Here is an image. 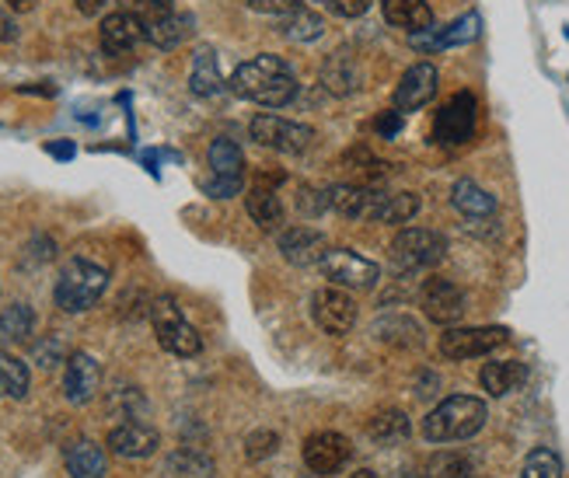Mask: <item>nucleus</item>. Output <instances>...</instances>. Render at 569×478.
<instances>
[{
  "instance_id": "1",
  "label": "nucleus",
  "mask_w": 569,
  "mask_h": 478,
  "mask_svg": "<svg viewBox=\"0 0 569 478\" xmlns=\"http://www.w3.org/2000/svg\"><path fill=\"white\" fill-rule=\"evenodd\" d=\"M228 88L238 98H244V102H256L262 109H283V106L293 102L297 91H301L293 67L283 57H273V53H262V57L244 60L231 73Z\"/></svg>"
},
{
  "instance_id": "2",
  "label": "nucleus",
  "mask_w": 569,
  "mask_h": 478,
  "mask_svg": "<svg viewBox=\"0 0 569 478\" xmlns=\"http://www.w3.org/2000/svg\"><path fill=\"white\" fill-rule=\"evenodd\" d=\"M489 419L486 401L476 395H451L423 419V437L430 444H458L472 440Z\"/></svg>"
},
{
  "instance_id": "3",
  "label": "nucleus",
  "mask_w": 569,
  "mask_h": 478,
  "mask_svg": "<svg viewBox=\"0 0 569 478\" xmlns=\"http://www.w3.org/2000/svg\"><path fill=\"white\" fill-rule=\"evenodd\" d=\"M106 287H109V269L102 262L73 256L57 276V287H53L57 308L67 315H84L102 300Z\"/></svg>"
},
{
  "instance_id": "4",
  "label": "nucleus",
  "mask_w": 569,
  "mask_h": 478,
  "mask_svg": "<svg viewBox=\"0 0 569 478\" xmlns=\"http://www.w3.org/2000/svg\"><path fill=\"white\" fill-rule=\"evenodd\" d=\"M448 256V238L430 228H402L391 241V262L399 272L433 269Z\"/></svg>"
},
{
  "instance_id": "5",
  "label": "nucleus",
  "mask_w": 569,
  "mask_h": 478,
  "mask_svg": "<svg viewBox=\"0 0 569 478\" xmlns=\"http://www.w3.org/2000/svg\"><path fill=\"white\" fill-rule=\"evenodd\" d=\"M151 321H154V332H158V342H161L164 353L189 360V357H196L203 349L200 332H196L192 325L182 318L179 305L171 297H158L154 300V305H151Z\"/></svg>"
},
{
  "instance_id": "6",
  "label": "nucleus",
  "mask_w": 569,
  "mask_h": 478,
  "mask_svg": "<svg viewBox=\"0 0 569 478\" xmlns=\"http://www.w3.org/2000/svg\"><path fill=\"white\" fill-rule=\"evenodd\" d=\"M321 276L342 290H375L381 283V266L370 262L350 248H329L318 262Z\"/></svg>"
},
{
  "instance_id": "7",
  "label": "nucleus",
  "mask_w": 569,
  "mask_h": 478,
  "mask_svg": "<svg viewBox=\"0 0 569 478\" xmlns=\"http://www.w3.org/2000/svg\"><path fill=\"white\" fill-rule=\"evenodd\" d=\"M249 133L259 147H269V150H280V155H305L315 143V130L305 122H290L283 116H273V112H259L252 122H249Z\"/></svg>"
},
{
  "instance_id": "8",
  "label": "nucleus",
  "mask_w": 569,
  "mask_h": 478,
  "mask_svg": "<svg viewBox=\"0 0 569 478\" xmlns=\"http://www.w3.org/2000/svg\"><path fill=\"white\" fill-rule=\"evenodd\" d=\"M479 126V102L472 91H458L433 119V140L440 147H461L476 137Z\"/></svg>"
},
{
  "instance_id": "9",
  "label": "nucleus",
  "mask_w": 569,
  "mask_h": 478,
  "mask_svg": "<svg viewBox=\"0 0 569 478\" xmlns=\"http://www.w3.org/2000/svg\"><path fill=\"white\" fill-rule=\"evenodd\" d=\"M357 300L350 297V290L342 287H321L311 293V318L321 332L329 336H350L357 325Z\"/></svg>"
},
{
  "instance_id": "10",
  "label": "nucleus",
  "mask_w": 569,
  "mask_h": 478,
  "mask_svg": "<svg viewBox=\"0 0 569 478\" xmlns=\"http://www.w3.org/2000/svg\"><path fill=\"white\" fill-rule=\"evenodd\" d=\"M510 339L500 325H476V329H448L440 336V353L448 360H476L489 357L492 349H500Z\"/></svg>"
},
{
  "instance_id": "11",
  "label": "nucleus",
  "mask_w": 569,
  "mask_h": 478,
  "mask_svg": "<svg viewBox=\"0 0 569 478\" xmlns=\"http://www.w3.org/2000/svg\"><path fill=\"white\" fill-rule=\"evenodd\" d=\"M301 458H305V465H308L311 475L329 478V475H339L346 465H350V458H353V444L346 440L342 434L321 430V434H311V437L305 440Z\"/></svg>"
},
{
  "instance_id": "12",
  "label": "nucleus",
  "mask_w": 569,
  "mask_h": 478,
  "mask_svg": "<svg viewBox=\"0 0 569 478\" xmlns=\"http://www.w3.org/2000/svg\"><path fill=\"white\" fill-rule=\"evenodd\" d=\"M419 308H423V315L437 325H455L468 311V297L458 283L433 276V280H427L423 290H419Z\"/></svg>"
},
{
  "instance_id": "13",
  "label": "nucleus",
  "mask_w": 569,
  "mask_h": 478,
  "mask_svg": "<svg viewBox=\"0 0 569 478\" xmlns=\"http://www.w3.org/2000/svg\"><path fill=\"white\" fill-rule=\"evenodd\" d=\"M332 196V210L346 220H370L378 223L381 203H385V189L381 186H360V182H339L329 189Z\"/></svg>"
},
{
  "instance_id": "14",
  "label": "nucleus",
  "mask_w": 569,
  "mask_h": 478,
  "mask_svg": "<svg viewBox=\"0 0 569 478\" xmlns=\"http://www.w3.org/2000/svg\"><path fill=\"white\" fill-rule=\"evenodd\" d=\"M437 84H440V73H437L433 63H412L402 73L399 88H395V109H399L402 116L419 112L437 98Z\"/></svg>"
},
{
  "instance_id": "15",
  "label": "nucleus",
  "mask_w": 569,
  "mask_h": 478,
  "mask_svg": "<svg viewBox=\"0 0 569 478\" xmlns=\"http://www.w3.org/2000/svg\"><path fill=\"white\" fill-rule=\"evenodd\" d=\"M479 29H482V18L479 14H461L458 21L443 24V29H423V32H412L409 42L419 53H440V49H451V46H468L479 39Z\"/></svg>"
},
{
  "instance_id": "16",
  "label": "nucleus",
  "mask_w": 569,
  "mask_h": 478,
  "mask_svg": "<svg viewBox=\"0 0 569 478\" xmlns=\"http://www.w3.org/2000/svg\"><path fill=\"white\" fill-rule=\"evenodd\" d=\"M98 385H102V367H98V360L84 353V349L70 353L67 370H63V398L70 406H88L98 395Z\"/></svg>"
},
{
  "instance_id": "17",
  "label": "nucleus",
  "mask_w": 569,
  "mask_h": 478,
  "mask_svg": "<svg viewBox=\"0 0 569 478\" xmlns=\"http://www.w3.org/2000/svg\"><path fill=\"white\" fill-rule=\"evenodd\" d=\"M106 444H109L112 455L140 461V458H151V455H154V450L161 447V437H158V430H151V426H147V422H140V419H127V422L112 426Z\"/></svg>"
},
{
  "instance_id": "18",
  "label": "nucleus",
  "mask_w": 569,
  "mask_h": 478,
  "mask_svg": "<svg viewBox=\"0 0 569 478\" xmlns=\"http://www.w3.org/2000/svg\"><path fill=\"white\" fill-rule=\"evenodd\" d=\"M329 251L326 245V235L315 231V228H305V223H297V228H287L280 231V256L290 262V266H318L321 256Z\"/></svg>"
},
{
  "instance_id": "19",
  "label": "nucleus",
  "mask_w": 569,
  "mask_h": 478,
  "mask_svg": "<svg viewBox=\"0 0 569 478\" xmlns=\"http://www.w3.org/2000/svg\"><path fill=\"white\" fill-rule=\"evenodd\" d=\"M98 39H102V49L109 57H122L130 49L147 39L143 36V21L133 11H112L102 18V29H98Z\"/></svg>"
},
{
  "instance_id": "20",
  "label": "nucleus",
  "mask_w": 569,
  "mask_h": 478,
  "mask_svg": "<svg viewBox=\"0 0 569 478\" xmlns=\"http://www.w3.org/2000/svg\"><path fill=\"white\" fill-rule=\"evenodd\" d=\"M363 84V70L357 63V57H350L346 49H336V53L321 63V88L336 98H350L353 91H360Z\"/></svg>"
},
{
  "instance_id": "21",
  "label": "nucleus",
  "mask_w": 569,
  "mask_h": 478,
  "mask_svg": "<svg viewBox=\"0 0 569 478\" xmlns=\"http://www.w3.org/2000/svg\"><path fill=\"white\" fill-rule=\"evenodd\" d=\"M63 465L70 478H106L109 458L106 447H98L94 440H73L63 447Z\"/></svg>"
},
{
  "instance_id": "22",
  "label": "nucleus",
  "mask_w": 569,
  "mask_h": 478,
  "mask_svg": "<svg viewBox=\"0 0 569 478\" xmlns=\"http://www.w3.org/2000/svg\"><path fill=\"white\" fill-rule=\"evenodd\" d=\"M370 336H375L378 342H385V346H399V349L423 346V329H419L409 315H399V311L378 315L375 325H370Z\"/></svg>"
},
{
  "instance_id": "23",
  "label": "nucleus",
  "mask_w": 569,
  "mask_h": 478,
  "mask_svg": "<svg viewBox=\"0 0 569 478\" xmlns=\"http://www.w3.org/2000/svg\"><path fill=\"white\" fill-rule=\"evenodd\" d=\"M143 36H147V42L158 46V49H179L192 36V18L189 14H179L176 8H171L161 18L147 21L143 24Z\"/></svg>"
},
{
  "instance_id": "24",
  "label": "nucleus",
  "mask_w": 569,
  "mask_h": 478,
  "mask_svg": "<svg viewBox=\"0 0 569 478\" xmlns=\"http://www.w3.org/2000/svg\"><path fill=\"white\" fill-rule=\"evenodd\" d=\"M479 381H482V388L492 398H503V395L517 391V388L528 381V367L521 360H492V364L482 367Z\"/></svg>"
},
{
  "instance_id": "25",
  "label": "nucleus",
  "mask_w": 569,
  "mask_h": 478,
  "mask_svg": "<svg viewBox=\"0 0 569 478\" xmlns=\"http://www.w3.org/2000/svg\"><path fill=\"white\" fill-rule=\"evenodd\" d=\"M244 210H249V217L259 223L262 231H269V235L283 231V220H287V213H283V203H280V196H277L273 189L256 186L249 196H244Z\"/></svg>"
},
{
  "instance_id": "26",
  "label": "nucleus",
  "mask_w": 569,
  "mask_h": 478,
  "mask_svg": "<svg viewBox=\"0 0 569 478\" xmlns=\"http://www.w3.org/2000/svg\"><path fill=\"white\" fill-rule=\"evenodd\" d=\"M385 8V18L395 29H406L409 36L412 32H423L433 24V11L427 0H381Z\"/></svg>"
},
{
  "instance_id": "27",
  "label": "nucleus",
  "mask_w": 569,
  "mask_h": 478,
  "mask_svg": "<svg viewBox=\"0 0 569 478\" xmlns=\"http://www.w3.org/2000/svg\"><path fill=\"white\" fill-rule=\"evenodd\" d=\"M224 88V78H220V63H217V53L210 46L196 49L192 57V73H189V91L196 98H213Z\"/></svg>"
},
{
  "instance_id": "28",
  "label": "nucleus",
  "mask_w": 569,
  "mask_h": 478,
  "mask_svg": "<svg viewBox=\"0 0 569 478\" xmlns=\"http://www.w3.org/2000/svg\"><path fill=\"white\" fill-rule=\"evenodd\" d=\"M451 203H455L458 213L472 217V220H482V217H492V213H497V196L486 192V189H482L479 182H472V179L455 182V189H451Z\"/></svg>"
},
{
  "instance_id": "29",
  "label": "nucleus",
  "mask_w": 569,
  "mask_h": 478,
  "mask_svg": "<svg viewBox=\"0 0 569 478\" xmlns=\"http://www.w3.org/2000/svg\"><path fill=\"white\" fill-rule=\"evenodd\" d=\"M409 434H412V422H409V416L402 409H381L378 416L367 419V437L375 444L391 447V444L409 440Z\"/></svg>"
},
{
  "instance_id": "30",
  "label": "nucleus",
  "mask_w": 569,
  "mask_h": 478,
  "mask_svg": "<svg viewBox=\"0 0 569 478\" xmlns=\"http://www.w3.org/2000/svg\"><path fill=\"white\" fill-rule=\"evenodd\" d=\"M210 171L213 179H228V182H244V155L241 147L228 137H220L210 143Z\"/></svg>"
},
{
  "instance_id": "31",
  "label": "nucleus",
  "mask_w": 569,
  "mask_h": 478,
  "mask_svg": "<svg viewBox=\"0 0 569 478\" xmlns=\"http://www.w3.org/2000/svg\"><path fill=\"white\" fill-rule=\"evenodd\" d=\"M168 475L171 478H213V458L200 447H179L176 455L168 458Z\"/></svg>"
},
{
  "instance_id": "32",
  "label": "nucleus",
  "mask_w": 569,
  "mask_h": 478,
  "mask_svg": "<svg viewBox=\"0 0 569 478\" xmlns=\"http://www.w3.org/2000/svg\"><path fill=\"white\" fill-rule=\"evenodd\" d=\"M32 329H36V311L29 305H11L0 311V346L29 342Z\"/></svg>"
},
{
  "instance_id": "33",
  "label": "nucleus",
  "mask_w": 569,
  "mask_h": 478,
  "mask_svg": "<svg viewBox=\"0 0 569 478\" xmlns=\"http://www.w3.org/2000/svg\"><path fill=\"white\" fill-rule=\"evenodd\" d=\"M32 385V374L18 357L0 353V398H24Z\"/></svg>"
},
{
  "instance_id": "34",
  "label": "nucleus",
  "mask_w": 569,
  "mask_h": 478,
  "mask_svg": "<svg viewBox=\"0 0 569 478\" xmlns=\"http://www.w3.org/2000/svg\"><path fill=\"white\" fill-rule=\"evenodd\" d=\"M283 36L290 39V42H315L321 32H326V21H321V14H315V11H308V8H297V11H290V14H283Z\"/></svg>"
},
{
  "instance_id": "35",
  "label": "nucleus",
  "mask_w": 569,
  "mask_h": 478,
  "mask_svg": "<svg viewBox=\"0 0 569 478\" xmlns=\"http://www.w3.org/2000/svg\"><path fill=\"white\" fill-rule=\"evenodd\" d=\"M416 213H419V196L416 192H385L378 223H409Z\"/></svg>"
},
{
  "instance_id": "36",
  "label": "nucleus",
  "mask_w": 569,
  "mask_h": 478,
  "mask_svg": "<svg viewBox=\"0 0 569 478\" xmlns=\"http://www.w3.org/2000/svg\"><path fill=\"white\" fill-rule=\"evenodd\" d=\"M521 478H562V461L556 450L549 447H535L531 455L525 458Z\"/></svg>"
},
{
  "instance_id": "37",
  "label": "nucleus",
  "mask_w": 569,
  "mask_h": 478,
  "mask_svg": "<svg viewBox=\"0 0 569 478\" xmlns=\"http://www.w3.org/2000/svg\"><path fill=\"white\" fill-rule=\"evenodd\" d=\"M427 478H476L472 461L461 455H437L427 465Z\"/></svg>"
},
{
  "instance_id": "38",
  "label": "nucleus",
  "mask_w": 569,
  "mask_h": 478,
  "mask_svg": "<svg viewBox=\"0 0 569 478\" xmlns=\"http://www.w3.org/2000/svg\"><path fill=\"white\" fill-rule=\"evenodd\" d=\"M280 450V434L273 430H256L249 440H244V458L249 461H266V458H273Z\"/></svg>"
},
{
  "instance_id": "39",
  "label": "nucleus",
  "mask_w": 569,
  "mask_h": 478,
  "mask_svg": "<svg viewBox=\"0 0 569 478\" xmlns=\"http://www.w3.org/2000/svg\"><path fill=\"white\" fill-rule=\"evenodd\" d=\"M297 207H301L305 217H321L326 210H332V196H329V189L301 186V196H297Z\"/></svg>"
},
{
  "instance_id": "40",
  "label": "nucleus",
  "mask_w": 569,
  "mask_h": 478,
  "mask_svg": "<svg viewBox=\"0 0 569 478\" xmlns=\"http://www.w3.org/2000/svg\"><path fill=\"white\" fill-rule=\"evenodd\" d=\"M32 357H36V364L42 370H49V367H57L60 360H67V346L60 342V336H46L42 342H36Z\"/></svg>"
},
{
  "instance_id": "41",
  "label": "nucleus",
  "mask_w": 569,
  "mask_h": 478,
  "mask_svg": "<svg viewBox=\"0 0 569 478\" xmlns=\"http://www.w3.org/2000/svg\"><path fill=\"white\" fill-rule=\"evenodd\" d=\"M318 8H326L329 14H339V18H360L370 11L375 0H315Z\"/></svg>"
},
{
  "instance_id": "42",
  "label": "nucleus",
  "mask_w": 569,
  "mask_h": 478,
  "mask_svg": "<svg viewBox=\"0 0 569 478\" xmlns=\"http://www.w3.org/2000/svg\"><path fill=\"white\" fill-rule=\"evenodd\" d=\"M375 130H378L381 140H395V137L402 133V112L399 109H395V112H381L375 119Z\"/></svg>"
},
{
  "instance_id": "43",
  "label": "nucleus",
  "mask_w": 569,
  "mask_h": 478,
  "mask_svg": "<svg viewBox=\"0 0 569 478\" xmlns=\"http://www.w3.org/2000/svg\"><path fill=\"white\" fill-rule=\"evenodd\" d=\"M249 8L252 11H262V14H290V11H297V8H305L301 0H249Z\"/></svg>"
},
{
  "instance_id": "44",
  "label": "nucleus",
  "mask_w": 569,
  "mask_h": 478,
  "mask_svg": "<svg viewBox=\"0 0 569 478\" xmlns=\"http://www.w3.org/2000/svg\"><path fill=\"white\" fill-rule=\"evenodd\" d=\"M203 192L213 196V199H231L241 192V182H228V179H207L203 182Z\"/></svg>"
},
{
  "instance_id": "45",
  "label": "nucleus",
  "mask_w": 569,
  "mask_h": 478,
  "mask_svg": "<svg viewBox=\"0 0 569 478\" xmlns=\"http://www.w3.org/2000/svg\"><path fill=\"white\" fill-rule=\"evenodd\" d=\"M18 39V24L8 11H0V42H14Z\"/></svg>"
},
{
  "instance_id": "46",
  "label": "nucleus",
  "mask_w": 569,
  "mask_h": 478,
  "mask_svg": "<svg viewBox=\"0 0 569 478\" xmlns=\"http://www.w3.org/2000/svg\"><path fill=\"white\" fill-rule=\"evenodd\" d=\"M73 4H78V11H81V14L94 18V14H102V8L109 4V0H73Z\"/></svg>"
},
{
  "instance_id": "47",
  "label": "nucleus",
  "mask_w": 569,
  "mask_h": 478,
  "mask_svg": "<svg viewBox=\"0 0 569 478\" xmlns=\"http://www.w3.org/2000/svg\"><path fill=\"white\" fill-rule=\"evenodd\" d=\"M8 8L24 14V11H32V8H36V0H8Z\"/></svg>"
},
{
  "instance_id": "48",
  "label": "nucleus",
  "mask_w": 569,
  "mask_h": 478,
  "mask_svg": "<svg viewBox=\"0 0 569 478\" xmlns=\"http://www.w3.org/2000/svg\"><path fill=\"white\" fill-rule=\"evenodd\" d=\"M350 478H378L375 471H370V468H360V471H353Z\"/></svg>"
}]
</instances>
